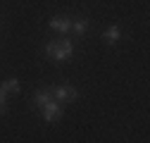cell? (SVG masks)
I'll return each instance as SVG.
<instances>
[{"label":"cell","instance_id":"3957f363","mask_svg":"<svg viewBox=\"0 0 150 143\" xmlns=\"http://www.w3.org/2000/svg\"><path fill=\"white\" fill-rule=\"evenodd\" d=\"M17 96L19 93V81L17 79H7V81H3V86H0V100H7V96Z\"/></svg>","mask_w":150,"mask_h":143},{"label":"cell","instance_id":"5b68a950","mask_svg":"<svg viewBox=\"0 0 150 143\" xmlns=\"http://www.w3.org/2000/svg\"><path fill=\"white\" fill-rule=\"evenodd\" d=\"M50 29L64 33V31L71 29V19H69V17H52V19H50Z\"/></svg>","mask_w":150,"mask_h":143},{"label":"cell","instance_id":"ba28073f","mask_svg":"<svg viewBox=\"0 0 150 143\" xmlns=\"http://www.w3.org/2000/svg\"><path fill=\"white\" fill-rule=\"evenodd\" d=\"M71 29L76 31L79 36H83V33L88 31V19H83V17H81V19H76V22H71Z\"/></svg>","mask_w":150,"mask_h":143},{"label":"cell","instance_id":"277c9868","mask_svg":"<svg viewBox=\"0 0 150 143\" xmlns=\"http://www.w3.org/2000/svg\"><path fill=\"white\" fill-rule=\"evenodd\" d=\"M69 55H71V41H57V48H55V57H52V60L62 62V60H67Z\"/></svg>","mask_w":150,"mask_h":143},{"label":"cell","instance_id":"9c48e42d","mask_svg":"<svg viewBox=\"0 0 150 143\" xmlns=\"http://www.w3.org/2000/svg\"><path fill=\"white\" fill-rule=\"evenodd\" d=\"M5 112H7V103L0 100V115H5Z\"/></svg>","mask_w":150,"mask_h":143},{"label":"cell","instance_id":"8992f818","mask_svg":"<svg viewBox=\"0 0 150 143\" xmlns=\"http://www.w3.org/2000/svg\"><path fill=\"white\" fill-rule=\"evenodd\" d=\"M48 100H52V88H45V91H38L33 96V105L36 107H43Z\"/></svg>","mask_w":150,"mask_h":143},{"label":"cell","instance_id":"52a82bcc","mask_svg":"<svg viewBox=\"0 0 150 143\" xmlns=\"http://www.w3.org/2000/svg\"><path fill=\"white\" fill-rule=\"evenodd\" d=\"M119 38H122V29H119V26H110V29L105 31V41H107V43H117Z\"/></svg>","mask_w":150,"mask_h":143},{"label":"cell","instance_id":"7a4b0ae2","mask_svg":"<svg viewBox=\"0 0 150 143\" xmlns=\"http://www.w3.org/2000/svg\"><path fill=\"white\" fill-rule=\"evenodd\" d=\"M52 98L55 100H64V103H74L79 98V91L74 86H60V88H52Z\"/></svg>","mask_w":150,"mask_h":143},{"label":"cell","instance_id":"6da1fadb","mask_svg":"<svg viewBox=\"0 0 150 143\" xmlns=\"http://www.w3.org/2000/svg\"><path fill=\"white\" fill-rule=\"evenodd\" d=\"M60 117H62V105L55 100V98L48 100V103L43 105V119H45V122H57Z\"/></svg>","mask_w":150,"mask_h":143}]
</instances>
